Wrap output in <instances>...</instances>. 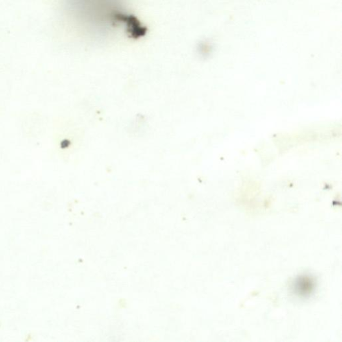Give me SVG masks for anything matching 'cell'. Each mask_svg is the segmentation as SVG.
Listing matches in <instances>:
<instances>
[{"label": "cell", "mask_w": 342, "mask_h": 342, "mask_svg": "<svg viewBox=\"0 0 342 342\" xmlns=\"http://www.w3.org/2000/svg\"><path fill=\"white\" fill-rule=\"evenodd\" d=\"M315 284L313 279L308 276L300 277L294 284L295 293L302 296L309 295L314 289Z\"/></svg>", "instance_id": "cell-1"}]
</instances>
